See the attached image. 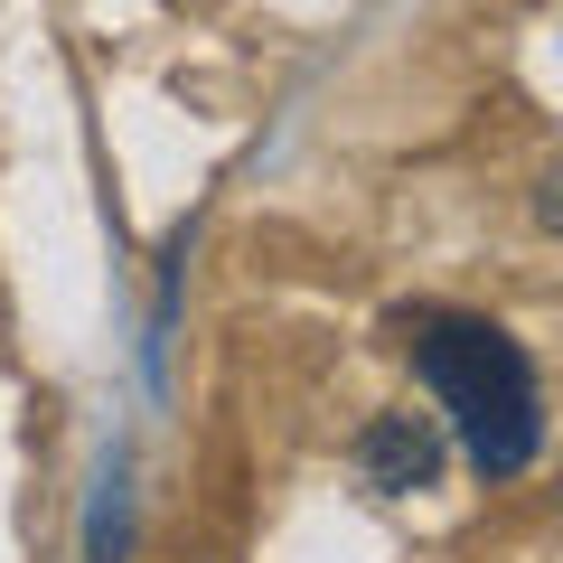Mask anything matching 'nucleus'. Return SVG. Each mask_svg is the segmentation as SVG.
Listing matches in <instances>:
<instances>
[{
    "label": "nucleus",
    "mask_w": 563,
    "mask_h": 563,
    "mask_svg": "<svg viewBox=\"0 0 563 563\" xmlns=\"http://www.w3.org/2000/svg\"><path fill=\"white\" fill-rule=\"evenodd\" d=\"M404 347H413V376L442 395V413H451V432H461L479 479L536 470V451H544L536 357L498 320H479V310H422V320H404Z\"/></svg>",
    "instance_id": "1"
},
{
    "label": "nucleus",
    "mask_w": 563,
    "mask_h": 563,
    "mask_svg": "<svg viewBox=\"0 0 563 563\" xmlns=\"http://www.w3.org/2000/svg\"><path fill=\"white\" fill-rule=\"evenodd\" d=\"M357 479L376 488V498H413V488L442 479V432H432V413H376L357 432Z\"/></svg>",
    "instance_id": "2"
},
{
    "label": "nucleus",
    "mask_w": 563,
    "mask_h": 563,
    "mask_svg": "<svg viewBox=\"0 0 563 563\" xmlns=\"http://www.w3.org/2000/svg\"><path fill=\"white\" fill-rule=\"evenodd\" d=\"M536 225H544V235H563V161L536 179Z\"/></svg>",
    "instance_id": "3"
}]
</instances>
